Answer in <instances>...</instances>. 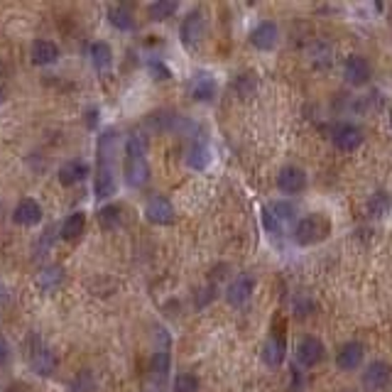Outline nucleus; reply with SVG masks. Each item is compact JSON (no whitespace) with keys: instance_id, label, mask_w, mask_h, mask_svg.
Returning <instances> with one entry per match:
<instances>
[{"instance_id":"1","label":"nucleus","mask_w":392,"mask_h":392,"mask_svg":"<svg viewBox=\"0 0 392 392\" xmlns=\"http://www.w3.org/2000/svg\"><path fill=\"white\" fill-rule=\"evenodd\" d=\"M94 189L98 199L116 194V130H106L98 138V164H96Z\"/></svg>"},{"instance_id":"2","label":"nucleus","mask_w":392,"mask_h":392,"mask_svg":"<svg viewBox=\"0 0 392 392\" xmlns=\"http://www.w3.org/2000/svg\"><path fill=\"white\" fill-rule=\"evenodd\" d=\"M147 142L140 133L130 135L128 150H125V182L135 189L147 184L150 179V167H147Z\"/></svg>"},{"instance_id":"3","label":"nucleus","mask_w":392,"mask_h":392,"mask_svg":"<svg viewBox=\"0 0 392 392\" xmlns=\"http://www.w3.org/2000/svg\"><path fill=\"white\" fill-rule=\"evenodd\" d=\"M326 233H329V224L319 213H309V216L299 219L294 230H292L294 243H299V246H314V243L324 241Z\"/></svg>"},{"instance_id":"4","label":"nucleus","mask_w":392,"mask_h":392,"mask_svg":"<svg viewBox=\"0 0 392 392\" xmlns=\"http://www.w3.org/2000/svg\"><path fill=\"white\" fill-rule=\"evenodd\" d=\"M294 216H297V211H294V206H292L290 202H272L270 206H265L263 224L270 233L280 235L290 228L292 221H294Z\"/></svg>"},{"instance_id":"5","label":"nucleus","mask_w":392,"mask_h":392,"mask_svg":"<svg viewBox=\"0 0 392 392\" xmlns=\"http://www.w3.org/2000/svg\"><path fill=\"white\" fill-rule=\"evenodd\" d=\"M392 380V368L385 360H373L363 373V387L368 392H380L390 385Z\"/></svg>"},{"instance_id":"6","label":"nucleus","mask_w":392,"mask_h":392,"mask_svg":"<svg viewBox=\"0 0 392 392\" xmlns=\"http://www.w3.org/2000/svg\"><path fill=\"white\" fill-rule=\"evenodd\" d=\"M252 290H255V277L248 274V272H243L228 285V290H226V299H228L230 307H243V304H248V299L252 297Z\"/></svg>"},{"instance_id":"7","label":"nucleus","mask_w":392,"mask_h":392,"mask_svg":"<svg viewBox=\"0 0 392 392\" xmlns=\"http://www.w3.org/2000/svg\"><path fill=\"white\" fill-rule=\"evenodd\" d=\"M277 186L285 194H299V191L307 189V172L297 164H287L277 174Z\"/></svg>"},{"instance_id":"8","label":"nucleus","mask_w":392,"mask_h":392,"mask_svg":"<svg viewBox=\"0 0 392 392\" xmlns=\"http://www.w3.org/2000/svg\"><path fill=\"white\" fill-rule=\"evenodd\" d=\"M324 343L319 341L316 336H307L299 341L297 346V360L299 365H304V368H314V365H319L321 360H324Z\"/></svg>"},{"instance_id":"9","label":"nucleus","mask_w":392,"mask_h":392,"mask_svg":"<svg viewBox=\"0 0 392 392\" xmlns=\"http://www.w3.org/2000/svg\"><path fill=\"white\" fill-rule=\"evenodd\" d=\"M204 30H206V20H204L202 12H199V10L189 12V15H186V20L182 23V28H179L182 42H184L186 47H196L199 42H202Z\"/></svg>"},{"instance_id":"10","label":"nucleus","mask_w":392,"mask_h":392,"mask_svg":"<svg viewBox=\"0 0 392 392\" xmlns=\"http://www.w3.org/2000/svg\"><path fill=\"white\" fill-rule=\"evenodd\" d=\"M363 358H365V346L360 341H348V343H343L341 346V351H338V356H336V363H338V368L341 370H358L360 368V363H363Z\"/></svg>"},{"instance_id":"11","label":"nucleus","mask_w":392,"mask_h":392,"mask_svg":"<svg viewBox=\"0 0 392 392\" xmlns=\"http://www.w3.org/2000/svg\"><path fill=\"white\" fill-rule=\"evenodd\" d=\"M145 216H147L150 224L169 226L174 221V208H172V204H169V199H164V196H155V199L147 202Z\"/></svg>"},{"instance_id":"12","label":"nucleus","mask_w":392,"mask_h":392,"mask_svg":"<svg viewBox=\"0 0 392 392\" xmlns=\"http://www.w3.org/2000/svg\"><path fill=\"white\" fill-rule=\"evenodd\" d=\"M343 78L351 86H363L370 81V64L363 56H348L343 64Z\"/></svg>"},{"instance_id":"13","label":"nucleus","mask_w":392,"mask_h":392,"mask_svg":"<svg viewBox=\"0 0 392 392\" xmlns=\"http://www.w3.org/2000/svg\"><path fill=\"white\" fill-rule=\"evenodd\" d=\"M334 145L343 152L358 150V147L363 145V130H360L358 125H351V123L341 125V128H336V133H334Z\"/></svg>"},{"instance_id":"14","label":"nucleus","mask_w":392,"mask_h":392,"mask_svg":"<svg viewBox=\"0 0 392 392\" xmlns=\"http://www.w3.org/2000/svg\"><path fill=\"white\" fill-rule=\"evenodd\" d=\"M277 39H280V28L274 23H260L258 28L250 32V45L255 47V50H272L274 45H277Z\"/></svg>"},{"instance_id":"15","label":"nucleus","mask_w":392,"mask_h":392,"mask_svg":"<svg viewBox=\"0 0 392 392\" xmlns=\"http://www.w3.org/2000/svg\"><path fill=\"white\" fill-rule=\"evenodd\" d=\"M189 91H191V98H194V101H199V103L211 101L213 96H216V78H213L208 72H199L194 78H191Z\"/></svg>"},{"instance_id":"16","label":"nucleus","mask_w":392,"mask_h":392,"mask_svg":"<svg viewBox=\"0 0 392 392\" xmlns=\"http://www.w3.org/2000/svg\"><path fill=\"white\" fill-rule=\"evenodd\" d=\"M12 221L17 226H37L42 221V206L34 199H23L12 211Z\"/></svg>"},{"instance_id":"17","label":"nucleus","mask_w":392,"mask_h":392,"mask_svg":"<svg viewBox=\"0 0 392 392\" xmlns=\"http://www.w3.org/2000/svg\"><path fill=\"white\" fill-rule=\"evenodd\" d=\"M56 177H59V182H62L64 186H74L89 177V167H86L84 162H78V160H72V162H64L62 167H59Z\"/></svg>"},{"instance_id":"18","label":"nucleus","mask_w":392,"mask_h":392,"mask_svg":"<svg viewBox=\"0 0 392 392\" xmlns=\"http://www.w3.org/2000/svg\"><path fill=\"white\" fill-rule=\"evenodd\" d=\"M59 59V47L50 39H37L32 45V62L37 67H45V64H54Z\"/></svg>"},{"instance_id":"19","label":"nucleus","mask_w":392,"mask_h":392,"mask_svg":"<svg viewBox=\"0 0 392 392\" xmlns=\"http://www.w3.org/2000/svg\"><path fill=\"white\" fill-rule=\"evenodd\" d=\"M285 353H287L285 341H282V338H277V336H272L263 346V360L270 365V368H277V365L285 363Z\"/></svg>"},{"instance_id":"20","label":"nucleus","mask_w":392,"mask_h":392,"mask_svg":"<svg viewBox=\"0 0 392 392\" xmlns=\"http://www.w3.org/2000/svg\"><path fill=\"white\" fill-rule=\"evenodd\" d=\"M208 162H211V150H208L206 142H194V145L189 147V152H186V164H189L191 169H206Z\"/></svg>"},{"instance_id":"21","label":"nucleus","mask_w":392,"mask_h":392,"mask_svg":"<svg viewBox=\"0 0 392 392\" xmlns=\"http://www.w3.org/2000/svg\"><path fill=\"white\" fill-rule=\"evenodd\" d=\"M84 228H86V213L74 211L62 224V238L64 241H74V238H78V235L84 233Z\"/></svg>"},{"instance_id":"22","label":"nucleus","mask_w":392,"mask_h":392,"mask_svg":"<svg viewBox=\"0 0 392 392\" xmlns=\"http://www.w3.org/2000/svg\"><path fill=\"white\" fill-rule=\"evenodd\" d=\"M108 23H111L116 30H120V32H130V30L135 28L133 12H130L128 8H123V6H116V8H111V10H108Z\"/></svg>"},{"instance_id":"23","label":"nucleus","mask_w":392,"mask_h":392,"mask_svg":"<svg viewBox=\"0 0 392 392\" xmlns=\"http://www.w3.org/2000/svg\"><path fill=\"white\" fill-rule=\"evenodd\" d=\"M62 282H64V270L59 268V265H50V268H45L42 272L37 274V285L42 287L45 292L56 290Z\"/></svg>"},{"instance_id":"24","label":"nucleus","mask_w":392,"mask_h":392,"mask_svg":"<svg viewBox=\"0 0 392 392\" xmlns=\"http://www.w3.org/2000/svg\"><path fill=\"white\" fill-rule=\"evenodd\" d=\"M89 56H91V64H94L96 69H106L113 59V52L106 42H94V45L89 47Z\"/></svg>"},{"instance_id":"25","label":"nucleus","mask_w":392,"mask_h":392,"mask_svg":"<svg viewBox=\"0 0 392 392\" xmlns=\"http://www.w3.org/2000/svg\"><path fill=\"white\" fill-rule=\"evenodd\" d=\"M177 8L179 6L174 0H157V3L150 6V17L152 20H167V17H172L177 12Z\"/></svg>"},{"instance_id":"26","label":"nucleus","mask_w":392,"mask_h":392,"mask_svg":"<svg viewBox=\"0 0 392 392\" xmlns=\"http://www.w3.org/2000/svg\"><path fill=\"white\" fill-rule=\"evenodd\" d=\"M169 373V353L167 351H157L152 356V375H157V380L162 382Z\"/></svg>"},{"instance_id":"27","label":"nucleus","mask_w":392,"mask_h":392,"mask_svg":"<svg viewBox=\"0 0 392 392\" xmlns=\"http://www.w3.org/2000/svg\"><path fill=\"white\" fill-rule=\"evenodd\" d=\"M174 392H199V378L194 373H179L174 378Z\"/></svg>"},{"instance_id":"28","label":"nucleus","mask_w":392,"mask_h":392,"mask_svg":"<svg viewBox=\"0 0 392 392\" xmlns=\"http://www.w3.org/2000/svg\"><path fill=\"white\" fill-rule=\"evenodd\" d=\"M120 213H123V206L113 204V206H106L98 213V221H101L103 228H116V226L120 224Z\"/></svg>"},{"instance_id":"29","label":"nucleus","mask_w":392,"mask_h":392,"mask_svg":"<svg viewBox=\"0 0 392 392\" xmlns=\"http://www.w3.org/2000/svg\"><path fill=\"white\" fill-rule=\"evenodd\" d=\"M150 72L157 76V81H167V78H169V69L162 67L160 62H152V64H150Z\"/></svg>"},{"instance_id":"30","label":"nucleus","mask_w":392,"mask_h":392,"mask_svg":"<svg viewBox=\"0 0 392 392\" xmlns=\"http://www.w3.org/2000/svg\"><path fill=\"white\" fill-rule=\"evenodd\" d=\"M390 128H392V113H390Z\"/></svg>"}]
</instances>
